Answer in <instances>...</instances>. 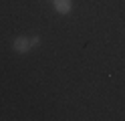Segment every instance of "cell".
<instances>
[{
  "label": "cell",
  "mask_w": 125,
  "mask_h": 121,
  "mask_svg": "<svg viewBox=\"0 0 125 121\" xmlns=\"http://www.w3.org/2000/svg\"><path fill=\"white\" fill-rule=\"evenodd\" d=\"M12 51L14 53H20V55H24L30 51V38L28 36H16L12 40Z\"/></svg>",
  "instance_id": "6da1fadb"
},
{
  "label": "cell",
  "mask_w": 125,
  "mask_h": 121,
  "mask_svg": "<svg viewBox=\"0 0 125 121\" xmlns=\"http://www.w3.org/2000/svg\"><path fill=\"white\" fill-rule=\"evenodd\" d=\"M52 4H54V10H57L59 14H69L71 8H73L71 0H52Z\"/></svg>",
  "instance_id": "7a4b0ae2"
},
{
  "label": "cell",
  "mask_w": 125,
  "mask_h": 121,
  "mask_svg": "<svg viewBox=\"0 0 125 121\" xmlns=\"http://www.w3.org/2000/svg\"><path fill=\"white\" fill-rule=\"evenodd\" d=\"M38 44H41V38H38V36H32V38H30V46H38Z\"/></svg>",
  "instance_id": "3957f363"
}]
</instances>
